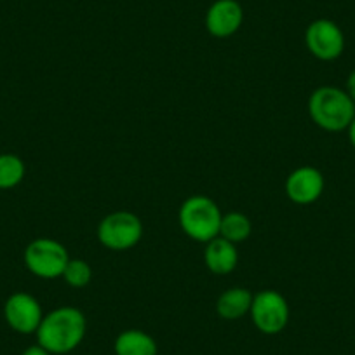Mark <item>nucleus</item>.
Here are the masks:
<instances>
[{
  "label": "nucleus",
  "mask_w": 355,
  "mask_h": 355,
  "mask_svg": "<svg viewBox=\"0 0 355 355\" xmlns=\"http://www.w3.org/2000/svg\"><path fill=\"white\" fill-rule=\"evenodd\" d=\"M87 331L85 315L75 306H60L46 313L37 329V343L53 355L73 352Z\"/></svg>",
  "instance_id": "nucleus-1"
},
{
  "label": "nucleus",
  "mask_w": 355,
  "mask_h": 355,
  "mask_svg": "<svg viewBox=\"0 0 355 355\" xmlns=\"http://www.w3.org/2000/svg\"><path fill=\"white\" fill-rule=\"evenodd\" d=\"M309 114L313 124L329 132H340L355 117V103L343 89L322 85L310 94Z\"/></svg>",
  "instance_id": "nucleus-2"
},
{
  "label": "nucleus",
  "mask_w": 355,
  "mask_h": 355,
  "mask_svg": "<svg viewBox=\"0 0 355 355\" xmlns=\"http://www.w3.org/2000/svg\"><path fill=\"white\" fill-rule=\"evenodd\" d=\"M221 218L220 206L206 196L189 197L178 213V221L187 237L204 244L220 235Z\"/></svg>",
  "instance_id": "nucleus-3"
},
{
  "label": "nucleus",
  "mask_w": 355,
  "mask_h": 355,
  "mask_svg": "<svg viewBox=\"0 0 355 355\" xmlns=\"http://www.w3.org/2000/svg\"><path fill=\"white\" fill-rule=\"evenodd\" d=\"M25 265L35 277L53 281L63 275L64 266L70 261L67 248L54 239H35L25 249Z\"/></svg>",
  "instance_id": "nucleus-4"
},
{
  "label": "nucleus",
  "mask_w": 355,
  "mask_h": 355,
  "mask_svg": "<svg viewBox=\"0 0 355 355\" xmlns=\"http://www.w3.org/2000/svg\"><path fill=\"white\" fill-rule=\"evenodd\" d=\"M143 237V223L135 213L115 211L98 225V241L110 251H129Z\"/></svg>",
  "instance_id": "nucleus-5"
},
{
  "label": "nucleus",
  "mask_w": 355,
  "mask_h": 355,
  "mask_svg": "<svg viewBox=\"0 0 355 355\" xmlns=\"http://www.w3.org/2000/svg\"><path fill=\"white\" fill-rule=\"evenodd\" d=\"M251 319L256 329L263 334H279L289 324V303L275 289H265L252 296Z\"/></svg>",
  "instance_id": "nucleus-6"
},
{
  "label": "nucleus",
  "mask_w": 355,
  "mask_h": 355,
  "mask_svg": "<svg viewBox=\"0 0 355 355\" xmlns=\"http://www.w3.org/2000/svg\"><path fill=\"white\" fill-rule=\"evenodd\" d=\"M306 49L320 61H334L343 54L345 35L340 26L326 18L315 19L305 32Z\"/></svg>",
  "instance_id": "nucleus-7"
},
{
  "label": "nucleus",
  "mask_w": 355,
  "mask_h": 355,
  "mask_svg": "<svg viewBox=\"0 0 355 355\" xmlns=\"http://www.w3.org/2000/svg\"><path fill=\"white\" fill-rule=\"evenodd\" d=\"M4 319L16 333L32 334L39 329L44 312L35 296L28 293H15L4 305Z\"/></svg>",
  "instance_id": "nucleus-8"
},
{
  "label": "nucleus",
  "mask_w": 355,
  "mask_h": 355,
  "mask_svg": "<svg viewBox=\"0 0 355 355\" xmlns=\"http://www.w3.org/2000/svg\"><path fill=\"white\" fill-rule=\"evenodd\" d=\"M286 196L298 206H309L320 199L324 192V176L317 167L302 166L286 180Z\"/></svg>",
  "instance_id": "nucleus-9"
},
{
  "label": "nucleus",
  "mask_w": 355,
  "mask_h": 355,
  "mask_svg": "<svg viewBox=\"0 0 355 355\" xmlns=\"http://www.w3.org/2000/svg\"><path fill=\"white\" fill-rule=\"evenodd\" d=\"M244 21V11L237 0H216L206 12V28L216 39L235 35Z\"/></svg>",
  "instance_id": "nucleus-10"
},
{
  "label": "nucleus",
  "mask_w": 355,
  "mask_h": 355,
  "mask_svg": "<svg viewBox=\"0 0 355 355\" xmlns=\"http://www.w3.org/2000/svg\"><path fill=\"white\" fill-rule=\"evenodd\" d=\"M204 263L207 270L214 275H228L237 268L239 251L234 242L223 237H214L204 249Z\"/></svg>",
  "instance_id": "nucleus-11"
},
{
  "label": "nucleus",
  "mask_w": 355,
  "mask_h": 355,
  "mask_svg": "<svg viewBox=\"0 0 355 355\" xmlns=\"http://www.w3.org/2000/svg\"><path fill=\"white\" fill-rule=\"evenodd\" d=\"M252 293L245 288H230L221 293L216 302V312L225 320L242 319L252 305Z\"/></svg>",
  "instance_id": "nucleus-12"
},
{
  "label": "nucleus",
  "mask_w": 355,
  "mask_h": 355,
  "mask_svg": "<svg viewBox=\"0 0 355 355\" xmlns=\"http://www.w3.org/2000/svg\"><path fill=\"white\" fill-rule=\"evenodd\" d=\"M115 355H157L155 340L141 329H125L115 338Z\"/></svg>",
  "instance_id": "nucleus-13"
},
{
  "label": "nucleus",
  "mask_w": 355,
  "mask_h": 355,
  "mask_svg": "<svg viewBox=\"0 0 355 355\" xmlns=\"http://www.w3.org/2000/svg\"><path fill=\"white\" fill-rule=\"evenodd\" d=\"M251 220L242 213H228L223 214L220 225V237L227 239V241L239 244L244 242L245 239L251 235Z\"/></svg>",
  "instance_id": "nucleus-14"
},
{
  "label": "nucleus",
  "mask_w": 355,
  "mask_h": 355,
  "mask_svg": "<svg viewBox=\"0 0 355 355\" xmlns=\"http://www.w3.org/2000/svg\"><path fill=\"white\" fill-rule=\"evenodd\" d=\"M26 174L25 162L15 153L0 155V190H9L18 187Z\"/></svg>",
  "instance_id": "nucleus-15"
},
{
  "label": "nucleus",
  "mask_w": 355,
  "mask_h": 355,
  "mask_svg": "<svg viewBox=\"0 0 355 355\" xmlns=\"http://www.w3.org/2000/svg\"><path fill=\"white\" fill-rule=\"evenodd\" d=\"M61 279H63L70 288L82 289L85 288V286H89V282L93 281V268H91V265H89L85 259L70 258V261L64 266Z\"/></svg>",
  "instance_id": "nucleus-16"
},
{
  "label": "nucleus",
  "mask_w": 355,
  "mask_h": 355,
  "mask_svg": "<svg viewBox=\"0 0 355 355\" xmlns=\"http://www.w3.org/2000/svg\"><path fill=\"white\" fill-rule=\"evenodd\" d=\"M347 94L352 98V101L355 103V70L350 71L347 78Z\"/></svg>",
  "instance_id": "nucleus-17"
},
{
  "label": "nucleus",
  "mask_w": 355,
  "mask_h": 355,
  "mask_svg": "<svg viewBox=\"0 0 355 355\" xmlns=\"http://www.w3.org/2000/svg\"><path fill=\"white\" fill-rule=\"evenodd\" d=\"M21 355H53V354H51V352H47L46 348L40 347V345L37 343V345H32V347L26 348Z\"/></svg>",
  "instance_id": "nucleus-18"
},
{
  "label": "nucleus",
  "mask_w": 355,
  "mask_h": 355,
  "mask_svg": "<svg viewBox=\"0 0 355 355\" xmlns=\"http://www.w3.org/2000/svg\"><path fill=\"white\" fill-rule=\"evenodd\" d=\"M347 131H348V139H350L352 146L355 148V117H354V121L350 122V125L347 128Z\"/></svg>",
  "instance_id": "nucleus-19"
}]
</instances>
